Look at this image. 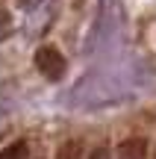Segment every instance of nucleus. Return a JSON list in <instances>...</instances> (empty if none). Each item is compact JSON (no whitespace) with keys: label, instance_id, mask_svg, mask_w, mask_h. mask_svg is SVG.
I'll use <instances>...</instances> for the list:
<instances>
[{"label":"nucleus","instance_id":"1","mask_svg":"<svg viewBox=\"0 0 156 159\" xmlns=\"http://www.w3.org/2000/svg\"><path fill=\"white\" fill-rule=\"evenodd\" d=\"M35 68H38L44 77L59 80L65 71H68V62H65V56H62V50H59V47L41 44L38 50H35Z\"/></svg>","mask_w":156,"mask_h":159},{"label":"nucleus","instance_id":"2","mask_svg":"<svg viewBox=\"0 0 156 159\" xmlns=\"http://www.w3.org/2000/svg\"><path fill=\"white\" fill-rule=\"evenodd\" d=\"M0 159H27V142H12V144H6V150L0 153Z\"/></svg>","mask_w":156,"mask_h":159},{"label":"nucleus","instance_id":"3","mask_svg":"<svg viewBox=\"0 0 156 159\" xmlns=\"http://www.w3.org/2000/svg\"><path fill=\"white\" fill-rule=\"evenodd\" d=\"M38 3H41V0H18V6H21V9H35Z\"/></svg>","mask_w":156,"mask_h":159},{"label":"nucleus","instance_id":"4","mask_svg":"<svg viewBox=\"0 0 156 159\" xmlns=\"http://www.w3.org/2000/svg\"><path fill=\"white\" fill-rule=\"evenodd\" d=\"M91 159H106V153H103V150H97V153H91Z\"/></svg>","mask_w":156,"mask_h":159},{"label":"nucleus","instance_id":"5","mask_svg":"<svg viewBox=\"0 0 156 159\" xmlns=\"http://www.w3.org/2000/svg\"><path fill=\"white\" fill-rule=\"evenodd\" d=\"M3 21H9V18H6L3 12H0V35H3Z\"/></svg>","mask_w":156,"mask_h":159}]
</instances>
